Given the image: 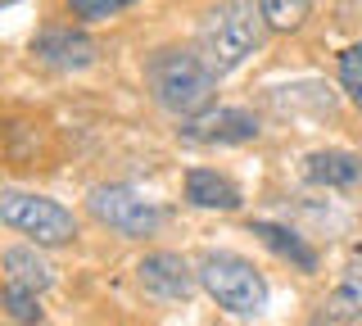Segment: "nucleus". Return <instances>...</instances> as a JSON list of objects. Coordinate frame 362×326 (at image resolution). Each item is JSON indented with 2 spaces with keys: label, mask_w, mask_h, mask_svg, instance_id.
Listing matches in <instances>:
<instances>
[{
  "label": "nucleus",
  "mask_w": 362,
  "mask_h": 326,
  "mask_svg": "<svg viewBox=\"0 0 362 326\" xmlns=\"http://www.w3.org/2000/svg\"><path fill=\"white\" fill-rule=\"evenodd\" d=\"M145 86H150L154 105L173 118H195L213 105L218 91V73L209 69V59L199 46H158L145 59Z\"/></svg>",
  "instance_id": "nucleus-1"
},
{
  "label": "nucleus",
  "mask_w": 362,
  "mask_h": 326,
  "mask_svg": "<svg viewBox=\"0 0 362 326\" xmlns=\"http://www.w3.org/2000/svg\"><path fill=\"white\" fill-rule=\"evenodd\" d=\"M263 9L258 0H218V5L204 14L195 46L209 59V69L226 77L235 69H245V59L263 46Z\"/></svg>",
  "instance_id": "nucleus-2"
},
{
  "label": "nucleus",
  "mask_w": 362,
  "mask_h": 326,
  "mask_svg": "<svg viewBox=\"0 0 362 326\" xmlns=\"http://www.w3.org/2000/svg\"><path fill=\"white\" fill-rule=\"evenodd\" d=\"M195 272H199V290L218 303L222 313H231V318H263L267 313V299H272L267 276L258 272L245 254L204 250Z\"/></svg>",
  "instance_id": "nucleus-3"
},
{
  "label": "nucleus",
  "mask_w": 362,
  "mask_h": 326,
  "mask_svg": "<svg viewBox=\"0 0 362 326\" xmlns=\"http://www.w3.org/2000/svg\"><path fill=\"white\" fill-rule=\"evenodd\" d=\"M0 222L9 231L28 235L41 250H54V245H73L77 240V213L64 209L59 199L50 195H32V190H0Z\"/></svg>",
  "instance_id": "nucleus-4"
},
{
  "label": "nucleus",
  "mask_w": 362,
  "mask_h": 326,
  "mask_svg": "<svg viewBox=\"0 0 362 326\" xmlns=\"http://www.w3.org/2000/svg\"><path fill=\"white\" fill-rule=\"evenodd\" d=\"M86 209L100 227H109L113 235H122V240H150V235H158V227H163V209H158L154 199H145L141 190L118 186V182L90 186Z\"/></svg>",
  "instance_id": "nucleus-5"
},
{
  "label": "nucleus",
  "mask_w": 362,
  "mask_h": 326,
  "mask_svg": "<svg viewBox=\"0 0 362 326\" xmlns=\"http://www.w3.org/2000/svg\"><path fill=\"white\" fill-rule=\"evenodd\" d=\"M263 122L258 114H249L240 105H218V109H204L195 118H181L177 136L186 145H245V141H258Z\"/></svg>",
  "instance_id": "nucleus-6"
},
{
  "label": "nucleus",
  "mask_w": 362,
  "mask_h": 326,
  "mask_svg": "<svg viewBox=\"0 0 362 326\" xmlns=\"http://www.w3.org/2000/svg\"><path fill=\"white\" fill-rule=\"evenodd\" d=\"M136 286L158 303H186L199 286V272L173 250H150L136 263Z\"/></svg>",
  "instance_id": "nucleus-7"
},
{
  "label": "nucleus",
  "mask_w": 362,
  "mask_h": 326,
  "mask_svg": "<svg viewBox=\"0 0 362 326\" xmlns=\"http://www.w3.org/2000/svg\"><path fill=\"white\" fill-rule=\"evenodd\" d=\"M32 54L50 69H64V73H77V69H90L100 59V46L95 37H86L82 28H45L32 37Z\"/></svg>",
  "instance_id": "nucleus-8"
},
{
  "label": "nucleus",
  "mask_w": 362,
  "mask_h": 326,
  "mask_svg": "<svg viewBox=\"0 0 362 326\" xmlns=\"http://www.w3.org/2000/svg\"><path fill=\"white\" fill-rule=\"evenodd\" d=\"M186 204L213 209V213H235L245 204V195L226 173H218V168H190L186 173Z\"/></svg>",
  "instance_id": "nucleus-9"
},
{
  "label": "nucleus",
  "mask_w": 362,
  "mask_h": 326,
  "mask_svg": "<svg viewBox=\"0 0 362 326\" xmlns=\"http://www.w3.org/2000/svg\"><path fill=\"white\" fill-rule=\"evenodd\" d=\"M249 235H258V240L267 245L276 258H286L290 267H299L303 276H313L317 267H322V258H317V250L308 240H303L299 231H290V227H276V222H249Z\"/></svg>",
  "instance_id": "nucleus-10"
},
{
  "label": "nucleus",
  "mask_w": 362,
  "mask_h": 326,
  "mask_svg": "<svg viewBox=\"0 0 362 326\" xmlns=\"http://www.w3.org/2000/svg\"><path fill=\"white\" fill-rule=\"evenodd\" d=\"M0 267H5V281H14V286H28L45 295V290L54 286V267L50 258L41 254V245H9L5 254H0Z\"/></svg>",
  "instance_id": "nucleus-11"
},
{
  "label": "nucleus",
  "mask_w": 362,
  "mask_h": 326,
  "mask_svg": "<svg viewBox=\"0 0 362 326\" xmlns=\"http://www.w3.org/2000/svg\"><path fill=\"white\" fill-rule=\"evenodd\" d=\"M303 177L313 186H331V190H344V186H358L362 182V159L349 150H313L303 159Z\"/></svg>",
  "instance_id": "nucleus-12"
},
{
  "label": "nucleus",
  "mask_w": 362,
  "mask_h": 326,
  "mask_svg": "<svg viewBox=\"0 0 362 326\" xmlns=\"http://www.w3.org/2000/svg\"><path fill=\"white\" fill-rule=\"evenodd\" d=\"M331 313L344 322H362V258H354V263L339 272L335 290H331Z\"/></svg>",
  "instance_id": "nucleus-13"
},
{
  "label": "nucleus",
  "mask_w": 362,
  "mask_h": 326,
  "mask_svg": "<svg viewBox=\"0 0 362 326\" xmlns=\"http://www.w3.org/2000/svg\"><path fill=\"white\" fill-rule=\"evenodd\" d=\"M258 9L272 32H299L313 14V0H258Z\"/></svg>",
  "instance_id": "nucleus-14"
},
{
  "label": "nucleus",
  "mask_w": 362,
  "mask_h": 326,
  "mask_svg": "<svg viewBox=\"0 0 362 326\" xmlns=\"http://www.w3.org/2000/svg\"><path fill=\"white\" fill-rule=\"evenodd\" d=\"M0 303H5V318L14 326H41V295L28 286H14V281H5V295H0Z\"/></svg>",
  "instance_id": "nucleus-15"
},
{
  "label": "nucleus",
  "mask_w": 362,
  "mask_h": 326,
  "mask_svg": "<svg viewBox=\"0 0 362 326\" xmlns=\"http://www.w3.org/2000/svg\"><path fill=\"white\" fill-rule=\"evenodd\" d=\"M339 86H344L349 100L362 109V41H354V46L339 54Z\"/></svg>",
  "instance_id": "nucleus-16"
},
{
  "label": "nucleus",
  "mask_w": 362,
  "mask_h": 326,
  "mask_svg": "<svg viewBox=\"0 0 362 326\" xmlns=\"http://www.w3.org/2000/svg\"><path fill=\"white\" fill-rule=\"evenodd\" d=\"M127 5H136V0H68V14H73L77 23H100V18H113Z\"/></svg>",
  "instance_id": "nucleus-17"
},
{
  "label": "nucleus",
  "mask_w": 362,
  "mask_h": 326,
  "mask_svg": "<svg viewBox=\"0 0 362 326\" xmlns=\"http://www.w3.org/2000/svg\"><path fill=\"white\" fill-rule=\"evenodd\" d=\"M308 326H344V318H335V313L326 308V313H317V318H313Z\"/></svg>",
  "instance_id": "nucleus-18"
}]
</instances>
